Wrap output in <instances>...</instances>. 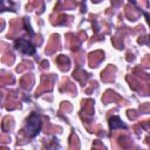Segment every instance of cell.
I'll return each instance as SVG.
<instances>
[{
  "label": "cell",
  "mask_w": 150,
  "mask_h": 150,
  "mask_svg": "<svg viewBox=\"0 0 150 150\" xmlns=\"http://www.w3.org/2000/svg\"><path fill=\"white\" fill-rule=\"evenodd\" d=\"M15 47H16V49L21 50L25 54H33L34 53V47L25 39H19L15 42Z\"/></svg>",
  "instance_id": "2"
},
{
  "label": "cell",
  "mask_w": 150,
  "mask_h": 150,
  "mask_svg": "<svg viewBox=\"0 0 150 150\" xmlns=\"http://www.w3.org/2000/svg\"><path fill=\"white\" fill-rule=\"evenodd\" d=\"M40 130V121L39 117L35 114H32L30 117L27 121V125H26V132L29 137H34Z\"/></svg>",
  "instance_id": "1"
}]
</instances>
